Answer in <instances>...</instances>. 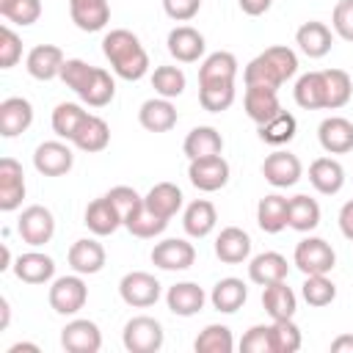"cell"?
<instances>
[{
	"mask_svg": "<svg viewBox=\"0 0 353 353\" xmlns=\"http://www.w3.org/2000/svg\"><path fill=\"white\" fill-rule=\"evenodd\" d=\"M102 52L121 80H141L149 72V55L141 39L124 28H116L102 39Z\"/></svg>",
	"mask_w": 353,
	"mask_h": 353,
	"instance_id": "cell-1",
	"label": "cell"
},
{
	"mask_svg": "<svg viewBox=\"0 0 353 353\" xmlns=\"http://www.w3.org/2000/svg\"><path fill=\"white\" fill-rule=\"evenodd\" d=\"M295 72H298V55L290 47L276 44L248 61V66L243 69V80L245 85H268L279 91Z\"/></svg>",
	"mask_w": 353,
	"mask_h": 353,
	"instance_id": "cell-2",
	"label": "cell"
},
{
	"mask_svg": "<svg viewBox=\"0 0 353 353\" xmlns=\"http://www.w3.org/2000/svg\"><path fill=\"white\" fill-rule=\"evenodd\" d=\"M121 342L130 353H157L163 347V325L149 314L130 317L124 323Z\"/></svg>",
	"mask_w": 353,
	"mask_h": 353,
	"instance_id": "cell-3",
	"label": "cell"
},
{
	"mask_svg": "<svg viewBox=\"0 0 353 353\" xmlns=\"http://www.w3.org/2000/svg\"><path fill=\"white\" fill-rule=\"evenodd\" d=\"M292 262L295 268L303 273V276H312V273H331L334 265H336V254L331 248V243H325L323 237H306L295 245V254H292Z\"/></svg>",
	"mask_w": 353,
	"mask_h": 353,
	"instance_id": "cell-4",
	"label": "cell"
},
{
	"mask_svg": "<svg viewBox=\"0 0 353 353\" xmlns=\"http://www.w3.org/2000/svg\"><path fill=\"white\" fill-rule=\"evenodd\" d=\"M119 295H121V301L127 306L146 309V306H154L160 301V281L146 270H132V273L121 276Z\"/></svg>",
	"mask_w": 353,
	"mask_h": 353,
	"instance_id": "cell-5",
	"label": "cell"
},
{
	"mask_svg": "<svg viewBox=\"0 0 353 353\" xmlns=\"http://www.w3.org/2000/svg\"><path fill=\"white\" fill-rule=\"evenodd\" d=\"M47 298H50L52 312H58V314H77L85 306V301H88V287L80 279V273L61 276V279L52 281Z\"/></svg>",
	"mask_w": 353,
	"mask_h": 353,
	"instance_id": "cell-6",
	"label": "cell"
},
{
	"mask_svg": "<svg viewBox=\"0 0 353 353\" xmlns=\"http://www.w3.org/2000/svg\"><path fill=\"white\" fill-rule=\"evenodd\" d=\"M17 232H19V237L28 245L39 248V245H44V243L52 240V234H55V218H52V212L47 207L30 204V207L22 210V215L17 221Z\"/></svg>",
	"mask_w": 353,
	"mask_h": 353,
	"instance_id": "cell-7",
	"label": "cell"
},
{
	"mask_svg": "<svg viewBox=\"0 0 353 353\" xmlns=\"http://www.w3.org/2000/svg\"><path fill=\"white\" fill-rule=\"evenodd\" d=\"M188 179L196 190H204V193H215L221 190L226 182H229V163L221 157V154H212V157H196L190 160L188 165Z\"/></svg>",
	"mask_w": 353,
	"mask_h": 353,
	"instance_id": "cell-8",
	"label": "cell"
},
{
	"mask_svg": "<svg viewBox=\"0 0 353 353\" xmlns=\"http://www.w3.org/2000/svg\"><path fill=\"white\" fill-rule=\"evenodd\" d=\"M61 347L66 353H99L102 347V331L94 320H72L61 331Z\"/></svg>",
	"mask_w": 353,
	"mask_h": 353,
	"instance_id": "cell-9",
	"label": "cell"
},
{
	"mask_svg": "<svg viewBox=\"0 0 353 353\" xmlns=\"http://www.w3.org/2000/svg\"><path fill=\"white\" fill-rule=\"evenodd\" d=\"M152 262L160 270H188L196 262V248H193V243H188L182 237H168V240L154 243Z\"/></svg>",
	"mask_w": 353,
	"mask_h": 353,
	"instance_id": "cell-10",
	"label": "cell"
},
{
	"mask_svg": "<svg viewBox=\"0 0 353 353\" xmlns=\"http://www.w3.org/2000/svg\"><path fill=\"white\" fill-rule=\"evenodd\" d=\"M74 154L63 141H44L33 152V165L44 176H63L72 171Z\"/></svg>",
	"mask_w": 353,
	"mask_h": 353,
	"instance_id": "cell-11",
	"label": "cell"
},
{
	"mask_svg": "<svg viewBox=\"0 0 353 353\" xmlns=\"http://www.w3.org/2000/svg\"><path fill=\"white\" fill-rule=\"evenodd\" d=\"M303 174V165L298 160V154L292 152H273L265 157L262 163V176L273 185V188H292Z\"/></svg>",
	"mask_w": 353,
	"mask_h": 353,
	"instance_id": "cell-12",
	"label": "cell"
},
{
	"mask_svg": "<svg viewBox=\"0 0 353 353\" xmlns=\"http://www.w3.org/2000/svg\"><path fill=\"white\" fill-rule=\"evenodd\" d=\"M317 141L328 154H347L353 152V121L345 116H328L317 127Z\"/></svg>",
	"mask_w": 353,
	"mask_h": 353,
	"instance_id": "cell-13",
	"label": "cell"
},
{
	"mask_svg": "<svg viewBox=\"0 0 353 353\" xmlns=\"http://www.w3.org/2000/svg\"><path fill=\"white\" fill-rule=\"evenodd\" d=\"M243 105H245V116H248L256 127L281 113L279 91H276V88H268V85H245Z\"/></svg>",
	"mask_w": 353,
	"mask_h": 353,
	"instance_id": "cell-14",
	"label": "cell"
},
{
	"mask_svg": "<svg viewBox=\"0 0 353 353\" xmlns=\"http://www.w3.org/2000/svg\"><path fill=\"white\" fill-rule=\"evenodd\" d=\"M25 199V174L14 157L0 160V210L14 212Z\"/></svg>",
	"mask_w": 353,
	"mask_h": 353,
	"instance_id": "cell-15",
	"label": "cell"
},
{
	"mask_svg": "<svg viewBox=\"0 0 353 353\" xmlns=\"http://www.w3.org/2000/svg\"><path fill=\"white\" fill-rule=\"evenodd\" d=\"M63 50L55 47V44H36L28 58H25V66H28V74L36 77V80H55L61 77V69H63Z\"/></svg>",
	"mask_w": 353,
	"mask_h": 353,
	"instance_id": "cell-16",
	"label": "cell"
},
{
	"mask_svg": "<svg viewBox=\"0 0 353 353\" xmlns=\"http://www.w3.org/2000/svg\"><path fill=\"white\" fill-rule=\"evenodd\" d=\"M33 124V105L25 97H8L0 102V135L17 138Z\"/></svg>",
	"mask_w": 353,
	"mask_h": 353,
	"instance_id": "cell-17",
	"label": "cell"
},
{
	"mask_svg": "<svg viewBox=\"0 0 353 353\" xmlns=\"http://www.w3.org/2000/svg\"><path fill=\"white\" fill-rule=\"evenodd\" d=\"M66 259H69V265H72L74 273H80V276H94V273H99V270L105 268V248H102L99 240L83 237V240H74V243H72Z\"/></svg>",
	"mask_w": 353,
	"mask_h": 353,
	"instance_id": "cell-18",
	"label": "cell"
},
{
	"mask_svg": "<svg viewBox=\"0 0 353 353\" xmlns=\"http://www.w3.org/2000/svg\"><path fill=\"white\" fill-rule=\"evenodd\" d=\"M204 301H207V295L196 281H179V284L168 287V292H165V303L176 317L199 314L204 309Z\"/></svg>",
	"mask_w": 353,
	"mask_h": 353,
	"instance_id": "cell-19",
	"label": "cell"
},
{
	"mask_svg": "<svg viewBox=\"0 0 353 353\" xmlns=\"http://www.w3.org/2000/svg\"><path fill=\"white\" fill-rule=\"evenodd\" d=\"M295 44L301 47L303 55L309 58H323L331 52V44H334V33L325 22H303L298 30H295Z\"/></svg>",
	"mask_w": 353,
	"mask_h": 353,
	"instance_id": "cell-20",
	"label": "cell"
},
{
	"mask_svg": "<svg viewBox=\"0 0 353 353\" xmlns=\"http://www.w3.org/2000/svg\"><path fill=\"white\" fill-rule=\"evenodd\" d=\"M168 52L176 58V61H182V63H193V61H199L201 55H204V50H207V44H204V36L196 30V28H190V25H179V28H174L171 33H168Z\"/></svg>",
	"mask_w": 353,
	"mask_h": 353,
	"instance_id": "cell-21",
	"label": "cell"
},
{
	"mask_svg": "<svg viewBox=\"0 0 353 353\" xmlns=\"http://www.w3.org/2000/svg\"><path fill=\"white\" fill-rule=\"evenodd\" d=\"M138 121H141V127L149 130V132H168V130H174V124H176V108H174V102L165 99V97H152V99H146V102L141 105Z\"/></svg>",
	"mask_w": 353,
	"mask_h": 353,
	"instance_id": "cell-22",
	"label": "cell"
},
{
	"mask_svg": "<svg viewBox=\"0 0 353 353\" xmlns=\"http://www.w3.org/2000/svg\"><path fill=\"white\" fill-rule=\"evenodd\" d=\"M215 256L226 265H240L251 256V237L240 226H226L221 229L215 240Z\"/></svg>",
	"mask_w": 353,
	"mask_h": 353,
	"instance_id": "cell-23",
	"label": "cell"
},
{
	"mask_svg": "<svg viewBox=\"0 0 353 353\" xmlns=\"http://www.w3.org/2000/svg\"><path fill=\"white\" fill-rule=\"evenodd\" d=\"M11 270L25 284H47L55 276V262H52V256L41 254V251H28V254L17 256Z\"/></svg>",
	"mask_w": 353,
	"mask_h": 353,
	"instance_id": "cell-24",
	"label": "cell"
},
{
	"mask_svg": "<svg viewBox=\"0 0 353 353\" xmlns=\"http://www.w3.org/2000/svg\"><path fill=\"white\" fill-rule=\"evenodd\" d=\"M287 273H290V265L279 251H262L248 262V279L254 284H259V287L284 281Z\"/></svg>",
	"mask_w": 353,
	"mask_h": 353,
	"instance_id": "cell-25",
	"label": "cell"
},
{
	"mask_svg": "<svg viewBox=\"0 0 353 353\" xmlns=\"http://www.w3.org/2000/svg\"><path fill=\"white\" fill-rule=\"evenodd\" d=\"M69 14L72 22L85 33H97L110 22L108 0H69Z\"/></svg>",
	"mask_w": 353,
	"mask_h": 353,
	"instance_id": "cell-26",
	"label": "cell"
},
{
	"mask_svg": "<svg viewBox=\"0 0 353 353\" xmlns=\"http://www.w3.org/2000/svg\"><path fill=\"white\" fill-rule=\"evenodd\" d=\"M309 182L317 193L323 196H334L342 190L345 185V168L339 160L334 157H317L312 165H309Z\"/></svg>",
	"mask_w": 353,
	"mask_h": 353,
	"instance_id": "cell-27",
	"label": "cell"
},
{
	"mask_svg": "<svg viewBox=\"0 0 353 353\" xmlns=\"http://www.w3.org/2000/svg\"><path fill=\"white\" fill-rule=\"evenodd\" d=\"M83 223H85L88 232H94L97 237H108V234H113L119 226H124L119 210L113 207V201H110L108 196H99V199H94V201L85 207V221H83Z\"/></svg>",
	"mask_w": 353,
	"mask_h": 353,
	"instance_id": "cell-28",
	"label": "cell"
},
{
	"mask_svg": "<svg viewBox=\"0 0 353 353\" xmlns=\"http://www.w3.org/2000/svg\"><path fill=\"white\" fill-rule=\"evenodd\" d=\"M72 143H74L80 152H85V154L102 152V149L110 143V127H108V121L99 119V116H94V113H88L85 121L80 124V130L74 132Z\"/></svg>",
	"mask_w": 353,
	"mask_h": 353,
	"instance_id": "cell-29",
	"label": "cell"
},
{
	"mask_svg": "<svg viewBox=\"0 0 353 353\" xmlns=\"http://www.w3.org/2000/svg\"><path fill=\"white\" fill-rule=\"evenodd\" d=\"M262 306H265V312H268L270 320H287V317L295 314L298 298H295V292L287 287V279L262 287Z\"/></svg>",
	"mask_w": 353,
	"mask_h": 353,
	"instance_id": "cell-30",
	"label": "cell"
},
{
	"mask_svg": "<svg viewBox=\"0 0 353 353\" xmlns=\"http://www.w3.org/2000/svg\"><path fill=\"white\" fill-rule=\"evenodd\" d=\"M182 190L174 185V182H157V185H152V190L143 196V201H146V207L154 212V215H160V218H165V221H171L179 210H182Z\"/></svg>",
	"mask_w": 353,
	"mask_h": 353,
	"instance_id": "cell-31",
	"label": "cell"
},
{
	"mask_svg": "<svg viewBox=\"0 0 353 353\" xmlns=\"http://www.w3.org/2000/svg\"><path fill=\"white\" fill-rule=\"evenodd\" d=\"M218 223V212H215V204L207 201V199H196L185 207V215H182V226L190 237H207Z\"/></svg>",
	"mask_w": 353,
	"mask_h": 353,
	"instance_id": "cell-32",
	"label": "cell"
},
{
	"mask_svg": "<svg viewBox=\"0 0 353 353\" xmlns=\"http://www.w3.org/2000/svg\"><path fill=\"white\" fill-rule=\"evenodd\" d=\"M182 152L188 154V160L212 157V154H221V152H223V138H221V132H218L215 127H193V130L185 135Z\"/></svg>",
	"mask_w": 353,
	"mask_h": 353,
	"instance_id": "cell-33",
	"label": "cell"
},
{
	"mask_svg": "<svg viewBox=\"0 0 353 353\" xmlns=\"http://www.w3.org/2000/svg\"><path fill=\"white\" fill-rule=\"evenodd\" d=\"M320 223V204L306 193L287 199V226L295 232H312Z\"/></svg>",
	"mask_w": 353,
	"mask_h": 353,
	"instance_id": "cell-34",
	"label": "cell"
},
{
	"mask_svg": "<svg viewBox=\"0 0 353 353\" xmlns=\"http://www.w3.org/2000/svg\"><path fill=\"white\" fill-rule=\"evenodd\" d=\"M245 298H248V290H245L243 279H234V276L221 279V281L212 287V292H210L212 309H218V312H223V314H234V312L245 303Z\"/></svg>",
	"mask_w": 353,
	"mask_h": 353,
	"instance_id": "cell-35",
	"label": "cell"
},
{
	"mask_svg": "<svg viewBox=\"0 0 353 353\" xmlns=\"http://www.w3.org/2000/svg\"><path fill=\"white\" fill-rule=\"evenodd\" d=\"M237 77V58L226 50L207 55L199 66V83H234Z\"/></svg>",
	"mask_w": 353,
	"mask_h": 353,
	"instance_id": "cell-36",
	"label": "cell"
},
{
	"mask_svg": "<svg viewBox=\"0 0 353 353\" xmlns=\"http://www.w3.org/2000/svg\"><path fill=\"white\" fill-rule=\"evenodd\" d=\"M295 102L303 108V110H320L325 108V77L323 72H306L298 77L295 88Z\"/></svg>",
	"mask_w": 353,
	"mask_h": 353,
	"instance_id": "cell-37",
	"label": "cell"
},
{
	"mask_svg": "<svg viewBox=\"0 0 353 353\" xmlns=\"http://www.w3.org/2000/svg\"><path fill=\"white\" fill-rule=\"evenodd\" d=\"M256 223L262 232L268 234H279L287 226V199L279 193H270L265 199H259L256 204Z\"/></svg>",
	"mask_w": 353,
	"mask_h": 353,
	"instance_id": "cell-38",
	"label": "cell"
},
{
	"mask_svg": "<svg viewBox=\"0 0 353 353\" xmlns=\"http://www.w3.org/2000/svg\"><path fill=\"white\" fill-rule=\"evenodd\" d=\"M124 226H127L130 234H135V237H141V240H149V237L163 234L165 226H168V221L160 218V215H154V212L146 207V201H141V204L124 218Z\"/></svg>",
	"mask_w": 353,
	"mask_h": 353,
	"instance_id": "cell-39",
	"label": "cell"
},
{
	"mask_svg": "<svg viewBox=\"0 0 353 353\" xmlns=\"http://www.w3.org/2000/svg\"><path fill=\"white\" fill-rule=\"evenodd\" d=\"M323 77H325V110L345 108L350 102V94H353L350 74L345 69H325Z\"/></svg>",
	"mask_w": 353,
	"mask_h": 353,
	"instance_id": "cell-40",
	"label": "cell"
},
{
	"mask_svg": "<svg viewBox=\"0 0 353 353\" xmlns=\"http://www.w3.org/2000/svg\"><path fill=\"white\" fill-rule=\"evenodd\" d=\"M85 116H88V110H83L77 102H61L52 110V132L63 141H72L74 132L80 130V124L85 121Z\"/></svg>",
	"mask_w": 353,
	"mask_h": 353,
	"instance_id": "cell-41",
	"label": "cell"
},
{
	"mask_svg": "<svg viewBox=\"0 0 353 353\" xmlns=\"http://www.w3.org/2000/svg\"><path fill=\"white\" fill-rule=\"evenodd\" d=\"M199 102L207 113H223L234 102V83H199Z\"/></svg>",
	"mask_w": 353,
	"mask_h": 353,
	"instance_id": "cell-42",
	"label": "cell"
},
{
	"mask_svg": "<svg viewBox=\"0 0 353 353\" xmlns=\"http://www.w3.org/2000/svg\"><path fill=\"white\" fill-rule=\"evenodd\" d=\"M295 130H298L295 116L287 113V110H281V113L273 116L270 121L259 124V138H262L265 143H270V146H284V143H290V141L295 138Z\"/></svg>",
	"mask_w": 353,
	"mask_h": 353,
	"instance_id": "cell-43",
	"label": "cell"
},
{
	"mask_svg": "<svg viewBox=\"0 0 353 353\" xmlns=\"http://www.w3.org/2000/svg\"><path fill=\"white\" fill-rule=\"evenodd\" d=\"M113 94H116V83H113L110 72L102 69V66H97L91 83H88L85 91L80 94V99H83L85 105H91V108H105V105H110Z\"/></svg>",
	"mask_w": 353,
	"mask_h": 353,
	"instance_id": "cell-44",
	"label": "cell"
},
{
	"mask_svg": "<svg viewBox=\"0 0 353 353\" xmlns=\"http://www.w3.org/2000/svg\"><path fill=\"white\" fill-rule=\"evenodd\" d=\"M301 295L309 306H328L336 298V284L328 279V273H312L301 284Z\"/></svg>",
	"mask_w": 353,
	"mask_h": 353,
	"instance_id": "cell-45",
	"label": "cell"
},
{
	"mask_svg": "<svg viewBox=\"0 0 353 353\" xmlns=\"http://www.w3.org/2000/svg\"><path fill=\"white\" fill-rule=\"evenodd\" d=\"M196 353H232L234 347V339H232V331L226 325H218V323H210L193 342Z\"/></svg>",
	"mask_w": 353,
	"mask_h": 353,
	"instance_id": "cell-46",
	"label": "cell"
},
{
	"mask_svg": "<svg viewBox=\"0 0 353 353\" xmlns=\"http://www.w3.org/2000/svg\"><path fill=\"white\" fill-rule=\"evenodd\" d=\"M185 72L179 69V66H157L154 72H152V88L160 94V97H165V99H174V97H179L182 91H185Z\"/></svg>",
	"mask_w": 353,
	"mask_h": 353,
	"instance_id": "cell-47",
	"label": "cell"
},
{
	"mask_svg": "<svg viewBox=\"0 0 353 353\" xmlns=\"http://www.w3.org/2000/svg\"><path fill=\"white\" fill-rule=\"evenodd\" d=\"M270 336H273V353H295L301 347V328L295 325L292 317L273 320L270 323Z\"/></svg>",
	"mask_w": 353,
	"mask_h": 353,
	"instance_id": "cell-48",
	"label": "cell"
},
{
	"mask_svg": "<svg viewBox=\"0 0 353 353\" xmlns=\"http://www.w3.org/2000/svg\"><path fill=\"white\" fill-rule=\"evenodd\" d=\"M94 69L97 66H91V63L80 61V58H66L63 61V69H61V80L80 97L85 91V85L91 83V77H94Z\"/></svg>",
	"mask_w": 353,
	"mask_h": 353,
	"instance_id": "cell-49",
	"label": "cell"
},
{
	"mask_svg": "<svg viewBox=\"0 0 353 353\" xmlns=\"http://www.w3.org/2000/svg\"><path fill=\"white\" fill-rule=\"evenodd\" d=\"M19 58H22V39L8 25H3L0 28V69L17 66Z\"/></svg>",
	"mask_w": 353,
	"mask_h": 353,
	"instance_id": "cell-50",
	"label": "cell"
},
{
	"mask_svg": "<svg viewBox=\"0 0 353 353\" xmlns=\"http://www.w3.org/2000/svg\"><path fill=\"white\" fill-rule=\"evenodd\" d=\"M243 353H273V336L270 325H251L240 339Z\"/></svg>",
	"mask_w": 353,
	"mask_h": 353,
	"instance_id": "cell-51",
	"label": "cell"
},
{
	"mask_svg": "<svg viewBox=\"0 0 353 353\" xmlns=\"http://www.w3.org/2000/svg\"><path fill=\"white\" fill-rule=\"evenodd\" d=\"M3 17L8 22H14V25H22V28L25 25H33L41 17V0H14L11 8L3 11Z\"/></svg>",
	"mask_w": 353,
	"mask_h": 353,
	"instance_id": "cell-52",
	"label": "cell"
},
{
	"mask_svg": "<svg viewBox=\"0 0 353 353\" xmlns=\"http://www.w3.org/2000/svg\"><path fill=\"white\" fill-rule=\"evenodd\" d=\"M110 201H113V207L119 210V215H121V221L143 201V196L135 190V188H130V185H116V188H110L108 193H105Z\"/></svg>",
	"mask_w": 353,
	"mask_h": 353,
	"instance_id": "cell-53",
	"label": "cell"
},
{
	"mask_svg": "<svg viewBox=\"0 0 353 353\" xmlns=\"http://www.w3.org/2000/svg\"><path fill=\"white\" fill-rule=\"evenodd\" d=\"M331 28L339 39L353 41V0H339L331 11Z\"/></svg>",
	"mask_w": 353,
	"mask_h": 353,
	"instance_id": "cell-54",
	"label": "cell"
},
{
	"mask_svg": "<svg viewBox=\"0 0 353 353\" xmlns=\"http://www.w3.org/2000/svg\"><path fill=\"white\" fill-rule=\"evenodd\" d=\"M163 8L174 22H190L199 14L201 0H163Z\"/></svg>",
	"mask_w": 353,
	"mask_h": 353,
	"instance_id": "cell-55",
	"label": "cell"
},
{
	"mask_svg": "<svg viewBox=\"0 0 353 353\" xmlns=\"http://www.w3.org/2000/svg\"><path fill=\"white\" fill-rule=\"evenodd\" d=\"M339 232H342L347 240H353V199L345 201L342 210H339Z\"/></svg>",
	"mask_w": 353,
	"mask_h": 353,
	"instance_id": "cell-56",
	"label": "cell"
},
{
	"mask_svg": "<svg viewBox=\"0 0 353 353\" xmlns=\"http://www.w3.org/2000/svg\"><path fill=\"white\" fill-rule=\"evenodd\" d=\"M237 3H240V11L248 17H262L273 6V0H237Z\"/></svg>",
	"mask_w": 353,
	"mask_h": 353,
	"instance_id": "cell-57",
	"label": "cell"
},
{
	"mask_svg": "<svg viewBox=\"0 0 353 353\" xmlns=\"http://www.w3.org/2000/svg\"><path fill=\"white\" fill-rule=\"evenodd\" d=\"M331 353H353V334H339L331 342Z\"/></svg>",
	"mask_w": 353,
	"mask_h": 353,
	"instance_id": "cell-58",
	"label": "cell"
},
{
	"mask_svg": "<svg viewBox=\"0 0 353 353\" xmlns=\"http://www.w3.org/2000/svg\"><path fill=\"white\" fill-rule=\"evenodd\" d=\"M19 350H39V345H30V342H17L8 347V353H19Z\"/></svg>",
	"mask_w": 353,
	"mask_h": 353,
	"instance_id": "cell-59",
	"label": "cell"
},
{
	"mask_svg": "<svg viewBox=\"0 0 353 353\" xmlns=\"http://www.w3.org/2000/svg\"><path fill=\"white\" fill-rule=\"evenodd\" d=\"M8 268H14L11 265V251H8V245H3V265H0V270H8Z\"/></svg>",
	"mask_w": 353,
	"mask_h": 353,
	"instance_id": "cell-60",
	"label": "cell"
},
{
	"mask_svg": "<svg viewBox=\"0 0 353 353\" xmlns=\"http://www.w3.org/2000/svg\"><path fill=\"white\" fill-rule=\"evenodd\" d=\"M0 309H3V320H0V328H6V325H8V301H6V298H0Z\"/></svg>",
	"mask_w": 353,
	"mask_h": 353,
	"instance_id": "cell-61",
	"label": "cell"
},
{
	"mask_svg": "<svg viewBox=\"0 0 353 353\" xmlns=\"http://www.w3.org/2000/svg\"><path fill=\"white\" fill-rule=\"evenodd\" d=\"M11 3H14V0H0V14H3V11H8V8H11Z\"/></svg>",
	"mask_w": 353,
	"mask_h": 353,
	"instance_id": "cell-62",
	"label": "cell"
}]
</instances>
